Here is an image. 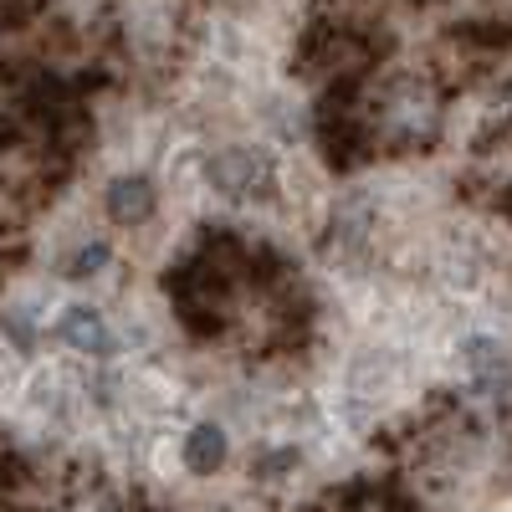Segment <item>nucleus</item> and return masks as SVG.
Returning <instances> with one entry per match:
<instances>
[{
	"mask_svg": "<svg viewBox=\"0 0 512 512\" xmlns=\"http://www.w3.org/2000/svg\"><path fill=\"white\" fill-rule=\"evenodd\" d=\"M205 180L226 200H262L277 185V169L262 149H221L205 159Z\"/></svg>",
	"mask_w": 512,
	"mask_h": 512,
	"instance_id": "obj_1",
	"label": "nucleus"
},
{
	"mask_svg": "<svg viewBox=\"0 0 512 512\" xmlns=\"http://www.w3.org/2000/svg\"><path fill=\"white\" fill-rule=\"evenodd\" d=\"M52 333H57L62 349H72V354H82V359H113V354H118V333H113L108 313L93 308V303H67V308H57Z\"/></svg>",
	"mask_w": 512,
	"mask_h": 512,
	"instance_id": "obj_2",
	"label": "nucleus"
},
{
	"mask_svg": "<svg viewBox=\"0 0 512 512\" xmlns=\"http://www.w3.org/2000/svg\"><path fill=\"white\" fill-rule=\"evenodd\" d=\"M461 369H466L477 395H487V400L512 395V354L497 344V338H487V333L461 338Z\"/></svg>",
	"mask_w": 512,
	"mask_h": 512,
	"instance_id": "obj_3",
	"label": "nucleus"
},
{
	"mask_svg": "<svg viewBox=\"0 0 512 512\" xmlns=\"http://www.w3.org/2000/svg\"><path fill=\"white\" fill-rule=\"evenodd\" d=\"M154 210H159V190H154L149 175H118V180H108V190H103V216H108L118 231L149 226Z\"/></svg>",
	"mask_w": 512,
	"mask_h": 512,
	"instance_id": "obj_4",
	"label": "nucleus"
},
{
	"mask_svg": "<svg viewBox=\"0 0 512 512\" xmlns=\"http://www.w3.org/2000/svg\"><path fill=\"white\" fill-rule=\"evenodd\" d=\"M226 456H231V441H226V431L221 425H190V436L180 441V466L190 477H216L221 466H226Z\"/></svg>",
	"mask_w": 512,
	"mask_h": 512,
	"instance_id": "obj_5",
	"label": "nucleus"
},
{
	"mask_svg": "<svg viewBox=\"0 0 512 512\" xmlns=\"http://www.w3.org/2000/svg\"><path fill=\"white\" fill-rule=\"evenodd\" d=\"M108 267H113V246H108L103 236H88V241L67 256L62 277H67V282H93V277H103Z\"/></svg>",
	"mask_w": 512,
	"mask_h": 512,
	"instance_id": "obj_6",
	"label": "nucleus"
}]
</instances>
